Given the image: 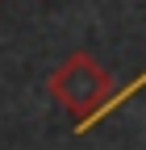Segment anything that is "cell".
Wrapping results in <instances>:
<instances>
[{
	"label": "cell",
	"instance_id": "1",
	"mask_svg": "<svg viewBox=\"0 0 146 150\" xmlns=\"http://www.w3.org/2000/svg\"><path fill=\"white\" fill-rule=\"evenodd\" d=\"M50 96L59 100L75 121H92L113 96V75H108L88 50H75L54 67L50 75Z\"/></svg>",
	"mask_w": 146,
	"mask_h": 150
},
{
	"label": "cell",
	"instance_id": "2",
	"mask_svg": "<svg viewBox=\"0 0 146 150\" xmlns=\"http://www.w3.org/2000/svg\"><path fill=\"white\" fill-rule=\"evenodd\" d=\"M0 4H4V0H0Z\"/></svg>",
	"mask_w": 146,
	"mask_h": 150
}]
</instances>
